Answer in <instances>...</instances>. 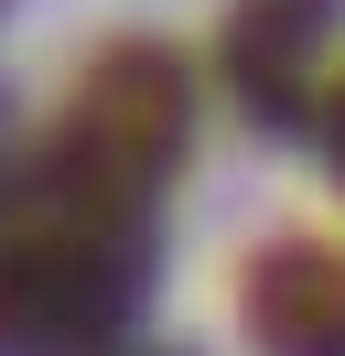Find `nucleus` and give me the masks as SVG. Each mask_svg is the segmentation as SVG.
<instances>
[{
  "mask_svg": "<svg viewBox=\"0 0 345 356\" xmlns=\"http://www.w3.org/2000/svg\"><path fill=\"white\" fill-rule=\"evenodd\" d=\"M184 140H194L184 65H172L162 44H119V54L86 65L76 108H65V130L43 140V162L22 173V195H54V205H86V216L141 227L151 195L172 184V162H184Z\"/></svg>",
  "mask_w": 345,
  "mask_h": 356,
  "instance_id": "f257e3e1",
  "label": "nucleus"
},
{
  "mask_svg": "<svg viewBox=\"0 0 345 356\" xmlns=\"http://www.w3.org/2000/svg\"><path fill=\"white\" fill-rule=\"evenodd\" d=\"M141 313V227L22 195L0 216V356H97Z\"/></svg>",
  "mask_w": 345,
  "mask_h": 356,
  "instance_id": "f03ea898",
  "label": "nucleus"
},
{
  "mask_svg": "<svg viewBox=\"0 0 345 356\" xmlns=\"http://www.w3.org/2000/svg\"><path fill=\"white\" fill-rule=\"evenodd\" d=\"M335 22L345 0H237L227 11V87L270 130H313V97L335 76Z\"/></svg>",
  "mask_w": 345,
  "mask_h": 356,
  "instance_id": "7ed1b4c3",
  "label": "nucleus"
},
{
  "mask_svg": "<svg viewBox=\"0 0 345 356\" xmlns=\"http://www.w3.org/2000/svg\"><path fill=\"white\" fill-rule=\"evenodd\" d=\"M237 313H248L259 356H345V248L323 238L259 248L237 281Z\"/></svg>",
  "mask_w": 345,
  "mask_h": 356,
  "instance_id": "20e7f679",
  "label": "nucleus"
},
{
  "mask_svg": "<svg viewBox=\"0 0 345 356\" xmlns=\"http://www.w3.org/2000/svg\"><path fill=\"white\" fill-rule=\"evenodd\" d=\"M313 140H323V173L345 184V65L323 76V97H313Z\"/></svg>",
  "mask_w": 345,
  "mask_h": 356,
  "instance_id": "39448f33",
  "label": "nucleus"
}]
</instances>
